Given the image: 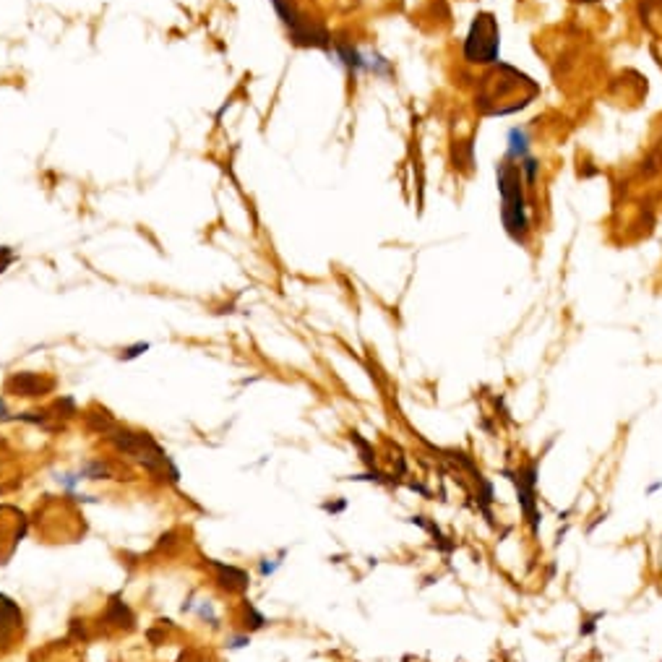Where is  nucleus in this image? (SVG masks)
I'll return each mask as SVG.
<instances>
[{"label":"nucleus","mask_w":662,"mask_h":662,"mask_svg":"<svg viewBox=\"0 0 662 662\" xmlns=\"http://www.w3.org/2000/svg\"><path fill=\"white\" fill-rule=\"evenodd\" d=\"M498 191H501V220L506 232L521 240L527 232V206H524V191H521V168L512 165V159L506 157L498 165Z\"/></svg>","instance_id":"f257e3e1"},{"label":"nucleus","mask_w":662,"mask_h":662,"mask_svg":"<svg viewBox=\"0 0 662 662\" xmlns=\"http://www.w3.org/2000/svg\"><path fill=\"white\" fill-rule=\"evenodd\" d=\"M274 11L279 14L282 24L287 26L290 37H293L295 45H303V48H331V37L326 34V29L313 22H308L293 0H271Z\"/></svg>","instance_id":"f03ea898"},{"label":"nucleus","mask_w":662,"mask_h":662,"mask_svg":"<svg viewBox=\"0 0 662 662\" xmlns=\"http://www.w3.org/2000/svg\"><path fill=\"white\" fill-rule=\"evenodd\" d=\"M465 55L469 63H493L498 55V26L493 16L483 14L469 29V37L465 42Z\"/></svg>","instance_id":"7ed1b4c3"},{"label":"nucleus","mask_w":662,"mask_h":662,"mask_svg":"<svg viewBox=\"0 0 662 662\" xmlns=\"http://www.w3.org/2000/svg\"><path fill=\"white\" fill-rule=\"evenodd\" d=\"M22 631H24V615L19 611V605L11 597L0 594V657L19 644Z\"/></svg>","instance_id":"20e7f679"},{"label":"nucleus","mask_w":662,"mask_h":662,"mask_svg":"<svg viewBox=\"0 0 662 662\" xmlns=\"http://www.w3.org/2000/svg\"><path fill=\"white\" fill-rule=\"evenodd\" d=\"M506 157L516 159V162H521L524 157H530V139H527V133L521 128H512L509 131V154Z\"/></svg>","instance_id":"39448f33"},{"label":"nucleus","mask_w":662,"mask_h":662,"mask_svg":"<svg viewBox=\"0 0 662 662\" xmlns=\"http://www.w3.org/2000/svg\"><path fill=\"white\" fill-rule=\"evenodd\" d=\"M14 261H16V253H14L11 248L0 246V274L8 269V267H11Z\"/></svg>","instance_id":"423d86ee"},{"label":"nucleus","mask_w":662,"mask_h":662,"mask_svg":"<svg viewBox=\"0 0 662 662\" xmlns=\"http://www.w3.org/2000/svg\"><path fill=\"white\" fill-rule=\"evenodd\" d=\"M147 349H149L147 342L133 344V347H128V349H125L123 358H125V360H133V358H139V355H141V352H147Z\"/></svg>","instance_id":"0eeeda50"}]
</instances>
